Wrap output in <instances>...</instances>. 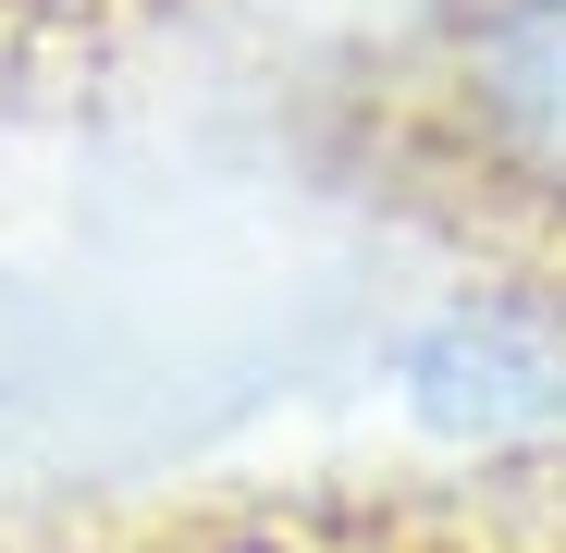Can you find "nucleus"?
<instances>
[{
  "label": "nucleus",
  "mask_w": 566,
  "mask_h": 553,
  "mask_svg": "<svg viewBox=\"0 0 566 553\" xmlns=\"http://www.w3.org/2000/svg\"><path fill=\"white\" fill-rule=\"evenodd\" d=\"M443 111L481 148V172H505L517 198L566 210V0H481Z\"/></svg>",
  "instance_id": "f03ea898"
},
{
  "label": "nucleus",
  "mask_w": 566,
  "mask_h": 553,
  "mask_svg": "<svg viewBox=\"0 0 566 553\" xmlns=\"http://www.w3.org/2000/svg\"><path fill=\"white\" fill-rule=\"evenodd\" d=\"M407 406H419L431 430H468V443L566 430V320H554V308H517V296L443 308V320L407 344Z\"/></svg>",
  "instance_id": "f257e3e1"
}]
</instances>
